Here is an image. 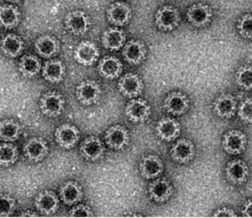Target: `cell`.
<instances>
[{"instance_id":"30","label":"cell","mask_w":252,"mask_h":218,"mask_svg":"<svg viewBox=\"0 0 252 218\" xmlns=\"http://www.w3.org/2000/svg\"><path fill=\"white\" fill-rule=\"evenodd\" d=\"M22 134V126L14 119L0 122V139L6 143H14Z\"/></svg>"},{"instance_id":"26","label":"cell","mask_w":252,"mask_h":218,"mask_svg":"<svg viewBox=\"0 0 252 218\" xmlns=\"http://www.w3.org/2000/svg\"><path fill=\"white\" fill-rule=\"evenodd\" d=\"M66 69L64 63L58 60L47 61L42 68L43 78L49 83H60L64 80Z\"/></svg>"},{"instance_id":"12","label":"cell","mask_w":252,"mask_h":218,"mask_svg":"<svg viewBox=\"0 0 252 218\" xmlns=\"http://www.w3.org/2000/svg\"><path fill=\"white\" fill-rule=\"evenodd\" d=\"M118 89L124 96L135 98L143 93L144 83L137 75L128 73L120 78L118 82Z\"/></svg>"},{"instance_id":"8","label":"cell","mask_w":252,"mask_h":218,"mask_svg":"<svg viewBox=\"0 0 252 218\" xmlns=\"http://www.w3.org/2000/svg\"><path fill=\"white\" fill-rule=\"evenodd\" d=\"M34 205L39 213L44 215H53L60 208V200L55 191L44 189L36 196Z\"/></svg>"},{"instance_id":"39","label":"cell","mask_w":252,"mask_h":218,"mask_svg":"<svg viewBox=\"0 0 252 218\" xmlns=\"http://www.w3.org/2000/svg\"><path fill=\"white\" fill-rule=\"evenodd\" d=\"M213 217H236V213L234 210L224 207L214 212Z\"/></svg>"},{"instance_id":"23","label":"cell","mask_w":252,"mask_h":218,"mask_svg":"<svg viewBox=\"0 0 252 218\" xmlns=\"http://www.w3.org/2000/svg\"><path fill=\"white\" fill-rule=\"evenodd\" d=\"M122 62L115 57H105L98 62L97 71L106 79H116L122 73Z\"/></svg>"},{"instance_id":"31","label":"cell","mask_w":252,"mask_h":218,"mask_svg":"<svg viewBox=\"0 0 252 218\" xmlns=\"http://www.w3.org/2000/svg\"><path fill=\"white\" fill-rule=\"evenodd\" d=\"M102 42L105 48L109 50H119L125 42V34L118 28H110L104 31Z\"/></svg>"},{"instance_id":"10","label":"cell","mask_w":252,"mask_h":218,"mask_svg":"<svg viewBox=\"0 0 252 218\" xmlns=\"http://www.w3.org/2000/svg\"><path fill=\"white\" fill-rule=\"evenodd\" d=\"M247 145V137L240 130H230L223 135L222 149L229 155L241 154Z\"/></svg>"},{"instance_id":"20","label":"cell","mask_w":252,"mask_h":218,"mask_svg":"<svg viewBox=\"0 0 252 218\" xmlns=\"http://www.w3.org/2000/svg\"><path fill=\"white\" fill-rule=\"evenodd\" d=\"M189 107H190V101H189L188 96L179 92H173L169 93L164 100L165 110L169 114L178 115V116L185 114Z\"/></svg>"},{"instance_id":"21","label":"cell","mask_w":252,"mask_h":218,"mask_svg":"<svg viewBox=\"0 0 252 218\" xmlns=\"http://www.w3.org/2000/svg\"><path fill=\"white\" fill-rule=\"evenodd\" d=\"M122 55L126 62L132 63V65H138L145 60L147 49L142 41L130 40L124 45Z\"/></svg>"},{"instance_id":"32","label":"cell","mask_w":252,"mask_h":218,"mask_svg":"<svg viewBox=\"0 0 252 218\" xmlns=\"http://www.w3.org/2000/svg\"><path fill=\"white\" fill-rule=\"evenodd\" d=\"M19 69L24 77L33 78L41 71V63L39 59L35 56H24L19 62Z\"/></svg>"},{"instance_id":"2","label":"cell","mask_w":252,"mask_h":218,"mask_svg":"<svg viewBox=\"0 0 252 218\" xmlns=\"http://www.w3.org/2000/svg\"><path fill=\"white\" fill-rule=\"evenodd\" d=\"M39 109L44 116L57 118L64 112L65 99L57 92H47L40 98Z\"/></svg>"},{"instance_id":"25","label":"cell","mask_w":252,"mask_h":218,"mask_svg":"<svg viewBox=\"0 0 252 218\" xmlns=\"http://www.w3.org/2000/svg\"><path fill=\"white\" fill-rule=\"evenodd\" d=\"M60 198L69 206L77 204L83 198L81 186L75 181L66 182L60 188Z\"/></svg>"},{"instance_id":"18","label":"cell","mask_w":252,"mask_h":218,"mask_svg":"<svg viewBox=\"0 0 252 218\" xmlns=\"http://www.w3.org/2000/svg\"><path fill=\"white\" fill-rule=\"evenodd\" d=\"M249 175L247 164L242 160H233L226 164L225 176L233 185H242Z\"/></svg>"},{"instance_id":"4","label":"cell","mask_w":252,"mask_h":218,"mask_svg":"<svg viewBox=\"0 0 252 218\" xmlns=\"http://www.w3.org/2000/svg\"><path fill=\"white\" fill-rule=\"evenodd\" d=\"M55 138L57 144L65 150H71L78 143L80 138V132L76 126L70 123H65L59 126L56 132Z\"/></svg>"},{"instance_id":"19","label":"cell","mask_w":252,"mask_h":218,"mask_svg":"<svg viewBox=\"0 0 252 218\" xmlns=\"http://www.w3.org/2000/svg\"><path fill=\"white\" fill-rule=\"evenodd\" d=\"M149 196L157 203H163L167 201L172 196V186L164 178H159L151 183L148 188Z\"/></svg>"},{"instance_id":"41","label":"cell","mask_w":252,"mask_h":218,"mask_svg":"<svg viewBox=\"0 0 252 218\" xmlns=\"http://www.w3.org/2000/svg\"><path fill=\"white\" fill-rule=\"evenodd\" d=\"M22 217H38V213L34 212V211H25L21 213Z\"/></svg>"},{"instance_id":"13","label":"cell","mask_w":252,"mask_h":218,"mask_svg":"<svg viewBox=\"0 0 252 218\" xmlns=\"http://www.w3.org/2000/svg\"><path fill=\"white\" fill-rule=\"evenodd\" d=\"M81 156L87 161H97L103 157L105 153V148L98 137L88 136L86 137L80 146Z\"/></svg>"},{"instance_id":"29","label":"cell","mask_w":252,"mask_h":218,"mask_svg":"<svg viewBox=\"0 0 252 218\" xmlns=\"http://www.w3.org/2000/svg\"><path fill=\"white\" fill-rule=\"evenodd\" d=\"M21 12L12 4L0 5V25L5 29H14L19 25Z\"/></svg>"},{"instance_id":"34","label":"cell","mask_w":252,"mask_h":218,"mask_svg":"<svg viewBox=\"0 0 252 218\" xmlns=\"http://www.w3.org/2000/svg\"><path fill=\"white\" fill-rule=\"evenodd\" d=\"M236 83L244 88V89H251L252 88V67L245 66L241 67L236 73L235 77Z\"/></svg>"},{"instance_id":"9","label":"cell","mask_w":252,"mask_h":218,"mask_svg":"<svg viewBox=\"0 0 252 218\" xmlns=\"http://www.w3.org/2000/svg\"><path fill=\"white\" fill-rule=\"evenodd\" d=\"M130 135L128 130L122 125H114L110 127L105 134V142L110 149L123 150L129 144Z\"/></svg>"},{"instance_id":"33","label":"cell","mask_w":252,"mask_h":218,"mask_svg":"<svg viewBox=\"0 0 252 218\" xmlns=\"http://www.w3.org/2000/svg\"><path fill=\"white\" fill-rule=\"evenodd\" d=\"M19 159L18 148L11 143L0 144V166L9 167L14 165Z\"/></svg>"},{"instance_id":"17","label":"cell","mask_w":252,"mask_h":218,"mask_svg":"<svg viewBox=\"0 0 252 218\" xmlns=\"http://www.w3.org/2000/svg\"><path fill=\"white\" fill-rule=\"evenodd\" d=\"M108 21L114 26L120 27L127 24L131 18V8L124 2H115L107 10Z\"/></svg>"},{"instance_id":"3","label":"cell","mask_w":252,"mask_h":218,"mask_svg":"<svg viewBox=\"0 0 252 218\" xmlns=\"http://www.w3.org/2000/svg\"><path fill=\"white\" fill-rule=\"evenodd\" d=\"M77 100L83 106H92L98 101L102 95V88L94 80L80 82L76 87Z\"/></svg>"},{"instance_id":"5","label":"cell","mask_w":252,"mask_h":218,"mask_svg":"<svg viewBox=\"0 0 252 218\" xmlns=\"http://www.w3.org/2000/svg\"><path fill=\"white\" fill-rule=\"evenodd\" d=\"M73 57L79 65L90 67L97 61L99 57V50L95 43L85 40L80 42L75 48Z\"/></svg>"},{"instance_id":"38","label":"cell","mask_w":252,"mask_h":218,"mask_svg":"<svg viewBox=\"0 0 252 218\" xmlns=\"http://www.w3.org/2000/svg\"><path fill=\"white\" fill-rule=\"evenodd\" d=\"M69 216L70 217H93L94 212L90 207H87L86 205L79 204L74 206L70 211H69Z\"/></svg>"},{"instance_id":"16","label":"cell","mask_w":252,"mask_h":218,"mask_svg":"<svg viewBox=\"0 0 252 218\" xmlns=\"http://www.w3.org/2000/svg\"><path fill=\"white\" fill-rule=\"evenodd\" d=\"M138 169H140V173L144 178L155 179L162 173L163 169H164V165L158 156L148 155L141 160Z\"/></svg>"},{"instance_id":"1","label":"cell","mask_w":252,"mask_h":218,"mask_svg":"<svg viewBox=\"0 0 252 218\" xmlns=\"http://www.w3.org/2000/svg\"><path fill=\"white\" fill-rule=\"evenodd\" d=\"M66 29L75 36L86 34L91 29V19L81 9L72 10L66 15L64 19Z\"/></svg>"},{"instance_id":"28","label":"cell","mask_w":252,"mask_h":218,"mask_svg":"<svg viewBox=\"0 0 252 218\" xmlns=\"http://www.w3.org/2000/svg\"><path fill=\"white\" fill-rule=\"evenodd\" d=\"M213 109L220 118H232L237 110V101L231 94H221L214 100Z\"/></svg>"},{"instance_id":"27","label":"cell","mask_w":252,"mask_h":218,"mask_svg":"<svg viewBox=\"0 0 252 218\" xmlns=\"http://www.w3.org/2000/svg\"><path fill=\"white\" fill-rule=\"evenodd\" d=\"M25 48L22 38L16 34H6L0 41V49L4 56L15 59L19 57Z\"/></svg>"},{"instance_id":"24","label":"cell","mask_w":252,"mask_h":218,"mask_svg":"<svg viewBox=\"0 0 252 218\" xmlns=\"http://www.w3.org/2000/svg\"><path fill=\"white\" fill-rule=\"evenodd\" d=\"M60 43L52 35L44 34L35 41V50L44 59H50L59 53Z\"/></svg>"},{"instance_id":"6","label":"cell","mask_w":252,"mask_h":218,"mask_svg":"<svg viewBox=\"0 0 252 218\" xmlns=\"http://www.w3.org/2000/svg\"><path fill=\"white\" fill-rule=\"evenodd\" d=\"M180 21V11L170 5H165L159 8L155 16L156 26L159 29L164 31H171L178 27Z\"/></svg>"},{"instance_id":"37","label":"cell","mask_w":252,"mask_h":218,"mask_svg":"<svg viewBox=\"0 0 252 218\" xmlns=\"http://www.w3.org/2000/svg\"><path fill=\"white\" fill-rule=\"evenodd\" d=\"M238 30L241 36L252 38V14L244 15L238 24Z\"/></svg>"},{"instance_id":"42","label":"cell","mask_w":252,"mask_h":218,"mask_svg":"<svg viewBox=\"0 0 252 218\" xmlns=\"http://www.w3.org/2000/svg\"><path fill=\"white\" fill-rule=\"evenodd\" d=\"M6 1H8L10 3H21L23 0H6Z\"/></svg>"},{"instance_id":"35","label":"cell","mask_w":252,"mask_h":218,"mask_svg":"<svg viewBox=\"0 0 252 218\" xmlns=\"http://www.w3.org/2000/svg\"><path fill=\"white\" fill-rule=\"evenodd\" d=\"M17 201L6 194H0V217H8L14 213Z\"/></svg>"},{"instance_id":"40","label":"cell","mask_w":252,"mask_h":218,"mask_svg":"<svg viewBox=\"0 0 252 218\" xmlns=\"http://www.w3.org/2000/svg\"><path fill=\"white\" fill-rule=\"evenodd\" d=\"M242 215L244 217H252V199L248 200L243 206Z\"/></svg>"},{"instance_id":"22","label":"cell","mask_w":252,"mask_h":218,"mask_svg":"<svg viewBox=\"0 0 252 218\" xmlns=\"http://www.w3.org/2000/svg\"><path fill=\"white\" fill-rule=\"evenodd\" d=\"M181 125L172 118H162L157 122L156 133L165 142H171L180 135Z\"/></svg>"},{"instance_id":"7","label":"cell","mask_w":252,"mask_h":218,"mask_svg":"<svg viewBox=\"0 0 252 218\" xmlns=\"http://www.w3.org/2000/svg\"><path fill=\"white\" fill-rule=\"evenodd\" d=\"M23 151L30 162L37 163L43 161L47 157L49 148L42 137H32L24 145Z\"/></svg>"},{"instance_id":"15","label":"cell","mask_w":252,"mask_h":218,"mask_svg":"<svg viewBox=\"0 0 252 218\" xmlns=\"http://www.w3.org/2000/svg\"><path fill=\"white\" fill-rule=\"evenodd\" d=\"M195 146L191 140L180 139L172 146L170 156L173 161L184 164L191 161L195 157Z\"/></svg>"},{"instance_id":"11","label":"cell","mask_w":252,"mask_h":218,"mask_svg":"<svg viewBox=\"0 0 252 218\" xmlns=\"http://www.w3.org/2000/svg\"><path fill=\"white\" fill-rule=\"evenodd\" d=\"M125 115L133 123H143L150 117L151 108L145 99L133 98L126 105Z\"/></svg>"},{"instance_id":"14","label":"cell","mask_w":252,"mask_h":218,"mask_svg":"<svg viewBox=\"0 0 252 218\" xmlns=\"http://www.w3.org/2000/svg\"><path fill=\"white\" fill-rule=\"evenodd\" d=\"M188 21L195 27H204L210 23L212 18V9L207 4L196 3L189 7L187 11Z\"/></svg>"},{"instance_id":"36","label":"cell","mask_w":252,"mask_h":218,"mask_svg":"<svg viewBox=\"0 0 252 218\" xmlns=\"http://www.w3.org/2000/svg\"><path fill=\"white\" fill-rule=\"evenodd\" d=\"M238 115L246 123H252V97L244 99L238 108Z\"/></svg>"}]
</instances>
